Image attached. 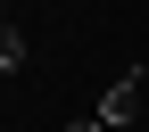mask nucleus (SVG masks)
<instances>
[{"instance_id": "7ed1b4c3", "label": "nucleus", "mask_w": 149, "mask_h": 132, "mask_svg": "<svg viewBox=\"0 0 149 132\" xmlns=\"http://www.w3.org/2000/svg\"><path fill=\"white\" fill-rule=\"evenodd\" d=\"M66 132H108V124H100V116H83V124H66Z\"/></svg>"}, {"instance_id": "f257e3e1", "label": "nucleus", "mask_w": 149, "mask_h": 132, "mask_svg": "<svg viewBox=\"0 0 149 132\" xmlns=\"http://www.w3.org/2000/svg\"><path fill=\"white\" fill-rule=\"evenodd\" d=\"M91 116H100L108 132H124V124L141 116V74H116V83L100 91V107H91Z\"/></svg>"}, {"instance_id": "f03ea898", "label": "nucleus", "mask_w": 149, "mask_h": 132, "mask_svg": "<svg viewBox=\"0 0 149 132\" xmlns=\"http://www.w3.org/2000/svg\"><path fill=\"white\" fill-rule=\"evenodd\" d=\"M17 66H25V33L0 17V74H17Z\"/></svg>"}, {"instance_id": "20e7f679", "label": "nucleus", "mask_w": 149, "mask_h": 132, "mask_svg": "<svg viewBox=\"0 0 149 132\" xmlns=\"http://www.w3.org/2000/svg\"><path fill=\"white\" fill-rule=\"evenodd\" d=\"M0 8H8V0H0Z\"/></svg>"}]
</instances>
